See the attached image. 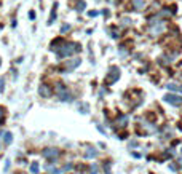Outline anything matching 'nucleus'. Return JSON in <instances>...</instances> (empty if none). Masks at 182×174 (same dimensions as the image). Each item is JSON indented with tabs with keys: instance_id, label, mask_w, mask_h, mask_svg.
Segmentation results:
<instances>
[{
	"instance_id": "obj_11",
	"label": "nucleus",
	"mask_w": 182,
	"mask_h": 174,
	"mask_svg": "<svg viewBox=\"0 0 182 174\" xmlns=\"http://www.w3.org/2000/svg\"><path fill=\"white\" fill-rule=\"evenodd\" d=\"M56 8H58V3L53 5V10H51V16H50V19H48V24H53L54 19H56Z\"/></svg>"
},
{
	"instance_id": "obj_15",
	"label": "nucleus",
	"mask_w": 182,
	"mask_h": 174,
	"mask_svg": "<svg viewBox=\"0 0 182 174\" xmlns=\"http://www.w3.org/2000/svg\"><path fill=\"white\" fill-rule=\"evenodd\" d=\"M31 172H34V174L38 172V163H32L31 165Z\"/></svg>"
},
{
	"instance_id": "obj_12",
	"label": "nucleus",
	"mask_w": 182,
	"mask_h": 174,
	"mask_svg": "<svg viewBox=\"0 0 182 174\" xmlns=\"http://www.w3.org/2000/svg\"><path fill=\"white\" fill-rule=\"evenodd\" d=\"M133 5H134V10H142L145 7V2L144 0H133Z\"/></svg>"
},
{
	"instance_id": "obj_6",
	"label": "nucleus",
	"mask_w": 182,
	"mask_h": 174,
	"mask_svg": "<svg viewBox=\"0 0 182 174\" xmlns=\"http://www.w3.org/2000/svg\"><path fill=\"white\" fill-rule=\"evenodd\" d=\"M128 125V117L126 115H118V118L113 121V126L115 128H125Z\"/></svg>"
},
{
	"instance_id": "obj_16",
	"label": "nucleus",
	"mask_w": 182,
	"mask_h": 174,
	"mask_svg": "<svg viewBox=\"0 0 182 174\" xmlns=\"http://www.w3.org/2000/svg\"><path fill=\"white\" fill-rule=\"evenodd\" d=\"M69 29H70V24H64V26L61 27V32L66 34V32H69Z\"/></svg>"
},
{
	"instance_id": "obj_21",
	"label": "nucleus",
	"mask_w": 182,
	"mask_h": 174,
	"mask_svg": "<svg viewBox=\"0 0 182 174\" xmlns=\"http://www.w3.org/2000/svg\"><path fill=\"white\" fill-rule=\"evenodd\" d=\"M88 14H89V16H96V14H98V11H94V10H93V11H89Z\"/></svg>"
},
{
	"instance_id": "obj_14",
	"label": "nucleus",
	"mask_w": 182,
	"mask_h": 174,
	"mask_svg": "<svg viewBox=\"0 0 182 174\" xmlns=\"http://www.w3.org/2000/svg\"><path fill=\"white\" fill-rule=\"evenodd\" d=\"M11 141H13V134L5 133V144H11Z\"/></svg>"
},
{
	"instance_id": "obj_9",
	"label": "nucleus",
	"mask_w": 182,
	"mask_h": 174,
	"mask_svg": "<svg viewBox=\"0 0 182 174\" xmlns=\"http://www.w3.org/2000/svg\"><path fill=\"white\" fill-rule=\"evenodd\" d=\"M98 156V150H96L94 147H86V150H85V158H96Z\"/></svg>"
},
{
	"instance_id": "obj_19",
	"label": "nucleus",
	"mask_w": 182,
	"mask_h": 174,
	"mask_svg": "<svg viewBox=\"0 0 182 174\" xmlns=\"http://www.w3.org/2000/svg\"><path fill=\"white\" fill-rule=\"evenodd\" d=\"M29 18H31V19H35V13H34V10L29 11Z\"/></svg>"
},
{
	"instance_id": "obj_24",
	"label": "nucleus",
	"mask_w": 182,
	"mask_h": 174,
	"mask_svg": "<svg viewBox=\"0 0 182 174\" xmlns=\"http://www.w3.org/2000/svg\"><path fill=\"white\" fill-rule=\"evenodd\" d=\"M0 64H2V59H0Z\"/></svg>"
},
{
	"instance_id": "obj_23",
	"label": "nucleus",
	"mask_w": 182,
	"mask_h": 174,
	"mask_svg": "<svg viewBox=\"0 0 182 174\" xmlns=\"http://www.w3.org/2000/svg\"><path fill=\"white\" fill-rule=\"evenodd\" d=\"M179 91H180V93H182V86H180V88H179Z\"/></svg>"
},
{
	"instance_id": "obj_17",
	"label": "nucleus",
	"mask_w": 182,
	"mask_h": 174,
	"mask_svg": "<svg viewBox=\"0 0 182 174\" xmlns=\"http://www.w3.org/2000/svg\"><path fill=\"white\" fill-rule=\"evenodd\" d=\"M91 174H98V166H96V165L91 166Z\"/></svg>"
},
{
	"instance_id": "obj_10",
	"label": "nucleus",
	"mask_w": 182,
	"mask_h": 174,
	"mask_svg": "<svg viewBox=\"0 0 182 174\" xmlns=\"http://www.w3.org/2000/svg\"><path fill=\"white\" fill-rule=\"evenodd\" d=\"M80 63H82L80 58H75V61L72 59L70 63L67 64V70H72V69H75V67H78V66H80Z\"/></svg>"
},
{
	"instance_id": "obj_18",
	"label": "nucleus",
	"mask_w": 182,
	"mask_h": 174,
	"mask_svg": "<svg viewBox=\"0 0 182 174\" xmlns=\"http://www.w3.org/2000/svg\"><path fill=\"white\" fill-rule=\"evenodd\" d=\"M8 168H10V160L5 161V168H3V171H8Z\"/></svg>"
},
{
	"instance_id": "obj_7",
	"label": "nucleus",
	"mask_w": 182,
	"mask_h": 174,
	"mask_svg": "<svg viewBox=\"0 0 182 174\" xmlns=\"http://www.w3.org/2000/svg\"><path fill=\"white\" fill-rule=\"evenodd\" d=\"M163 29H164V27H163V24H161L160 21H158V22H153L152 27H150V34H152V35H158V34L163 32Z\"/></svg>"
},
{
	"instance_id": "obj_3",
	"label": "nucleus",
	"mask_w": 182,
	"mask_h": 174,
	"mask_svg": "<svg viewBox=\"0 0 182 174\" xmlns=\"http://www.w3.org/2000/svg\"><path fill=\"white\" fill-rule=\"evenodd\" d=\"M58 96H59L61 101H72L70 91L66 88V85H62V83H58Z\"/></svg>"
},
{
	"instance_id": "obj_13",
	"label": "nucleus",
	"mask_w": 182,
	"mask_h": 174,
	"mask_svg": "<svg viewBox=\"0 0 182 174\" xmlns=\"http://www.w3.org/2000/svg\"><path fill=\"white\" fill-rule=\"evenodd\" d=\"M75 10H77V11H83V10H85V2H83V0H77Z\"/></svg>"
},
{
	"instance_id": "obj_2",
	"label": "nucleus",
	"mask_w": 182,
	"mask_h": 174,
	"mask_svg": "<svg viewBox=\"0 0 182 174\" xmlns=\"http://www.w3.org/2000/svg\"><path fill=\"white\" fill-rule=\"evenodd\" d=\"M43 156L47 158L50 163H56L58 161V158H59V155H61V152H59V149H56V147H50V149H45L43 150Z\"/></svg>"
},
{
	"instance_id": "obj_5",
	"label": "nucleus",
	"mask_w": 182,
	"mask_h": 174,
	"mask_svg": "<svg viewBox=\"0 0 182 174\" xmlns=\"http://www.w3.org/2000/svg\"><path fill=\"white\" fill-rule=\"evenodd\" d=\"M163 99L166 101V102L173 104V105H182V98L180 96H176V94H166Z\"/></svg>"
},
{
	"instance_id": "obj_1",
	"label": "nucleus",
	"mask_w": 182,
	"mask_h": 174,
	"mask_svg": "<svg viewBox=\"0 0 182 174\" xmlns=\"http://www.w3.org/2000/svg\"><path fill=\"white\" fill-rule=\"evenodd\" d=\"M73 51H80V45H75L72 42H66L64 45H61V48L58 50V58H67V56H72Z\"/></svg>"
},
{
	"instance_id": "obj_25",
	"label": "nucleus",
	"mask_w": 182,
	"mask_h": 174,
	"mask_svg": "<svg viewBox=\"0 0 182 174\" xmlns=\"http://www.w3.org/2000/svg\"><path fill=\"white\" fill-rule=\"evenodd\" d=\"M0 137H2V133H0Z\"/></svg>"
},
{
	"instance_id": "obj_22",
	"label": "nucleus",
	"mask_w": 182,
	"mask_h": 174,
	"mask_svg": "<svg viewBox=\"0 0 182 174\" xmlns=\"http://www.w3.org/2000/svg\"><path fill=\"white\" fill-rule=\"evenodd\" d=\"M2 89H3V80L0 78V91H2Z\"/></svg>"
},
{
	"instance_id": "obj_4",
	"label": "nucleus",
	"mask_w": 182,
	"mask_h": 174,
	"mask_svg": "<svg viewBox=\"0 0 182 174\" xmlns=\"http://www.w3.org/2000/svg\"><path fill=\"white\" fill-rule=\"evenodd\" d=\"M118 78H120V70H118V67H112V70L109 72V75H107V83H115Z\"/></svg>"
},
{
	"instance_id": "obj_8",
	"label": "nucleus",
	"mask_w": 182,
	"mask_h": 174,
	"mask_svg": "<svg viewBox=\"0 0 182 174\" xmlns=\"http://www.w3.org/2000/svg\"><path fill=\"white\" fill-rule=\"evenodd\" d=\"M38 93H40L43 98H50L51 96V88L43 83V85H40V88H38Z\"/></svg>"
},
{
	"instance_id": "obj_20",
	"label": "nucleus",
	"mask_w": 182,
	"mask_h": 174,
	"mask_svg": "<svg viewBox=\"0 0 182 174\" xmlns=\"http://www.w3.org/2000/svg\"><path fill=\"white\" fill-rule=\"evenodd\" d=\"M168 88H169V89H177V86H176L174 83H168Z\"/></svg>"
}]
</instances>
